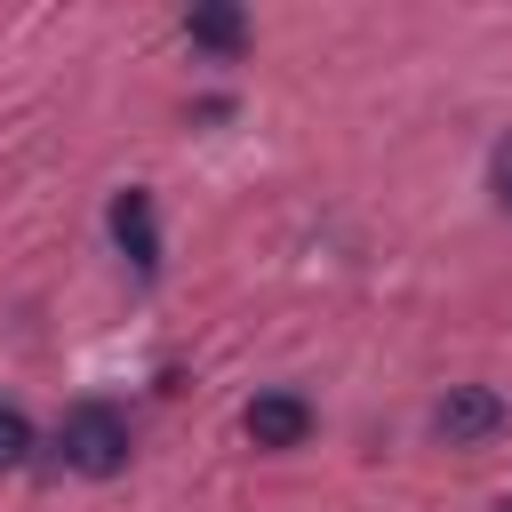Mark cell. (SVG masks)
I'll use <instances>...</instances> for the list:
<instances>
[{"label":"cell","instance_id":"6","mask_svg":"<svg viewBox=\"0 0 512 512\" xmlns=\"http://www.w3.org/2000/svg\"><path fill=\"white\" fill-rule=\"evenodd\" d=\"M24 456H32V424H24V408L0 400V472H16Z\"/></svg>","mask_w":512,"mask_h":512},{"label":"cell","instance_id":"3","mask_svg":"<svg viewBox=\"0 0 512 512\" xmlns=\"http://www.w3.org/2000/svg\"><path fill=\"white\" fill-rule=\"evenodd\" d=\"M240 424H248V440H256V448H304V432H312V408H304L296 392H256Z\"/></svg>","mask_w":512,"mask_h":512},{"label":"cell","instance_id":"2","mask_svg":"<svg viewBox=\"0 0 512 512\" xmlns=\"http://www.w3.org/2000/svg\"><path fill=\"white\" fill-rule=\"evenodd\" d=\"M432 424H440V440H448V448H480V440H496V432L512 424V408H504L488 384H456V392L432 408Z\"/></svg>","mask_w":512,"mask_h":512},{"label":"cell","instance_id":"5","mask_svg":"<svg viewBox=\"0 0 512 512\" xmlns=\"http://www.w3.org/2000/svg\"><path fill=\"white\" fill-rule=\"evenodd\" d=\"M184 32H192L200 48H216V56H232V48L248 40V16H240V8H192Z\"/></svg>","mask_w":512,"mask_h":512},{"label":"cell","instance_id":"1","mask_svg":"<svg viewBox=\"0 0 512 512\" xmlns=\"http://www.w3.org/2000/svg\"><path fill=\"white\" fill-rule=\"evenodd\" d=\"M56 448H64V464H72V472L112 480V472L128 464V416H120V408H104V400H80V408H64Z\"/></svg>","mask_w":512,"mask_h":512},{"label":"cell","instance_id":"4","mask_svg":"<svg viewBox=\"0 0 512 512\" xmlns=\"http://www.w3.org/2000/svg\"><path fill=\"white\" fill-rule=\"evenodd\" d=\"M112 240H120V256L152 280L160 272V224H152V192H120L112 200Z\"/></svg>","mask_w":512,"mask_h":512},{"label":"cell","instance_id":"7","mask_svg":"<svg viewBox=\"0 0 512 512\" xmlns=\"http://www.w3.org/2000/svg\"><path fill=\"white\" fill-rule=\"evenodd\" d=\"M488 176H496V200H504V216H512V136L496 144V160H488Z\"/></svg>","mask_w":512,"mask_h":512},{"label":"cell","instance_id":"8","mask_svg":"<svg viewBox=\"0 0 512 512\" xmlns=\"http://www.w3.org/2000/svg\"><path fill=\"white\" fill-rule=\"evenodd\" d=\"M504 512H512V504H504Z\"/></svg>","mask_w":512,"mask_h":512}]
</instances>
